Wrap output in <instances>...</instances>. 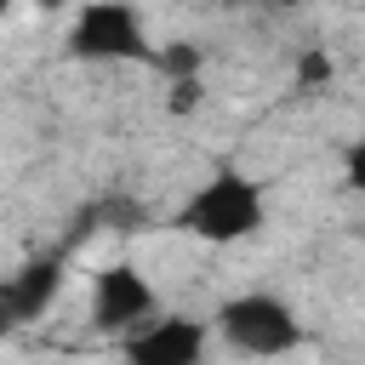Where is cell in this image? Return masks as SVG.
<instances>
[{
  "label": "cell",
  "instance_id": "obj_13",
  "mask_svg": "<svg viewBox=\"0 0 365 365\" xmlns=\"http://www.w3.org/2000/svg\"><path fill=\"white\" fill-rule=\"evenodd\" d=\"M68 0H34V11H63Z\"/></svg>",
  "mask_w": 365,
  "mask_h": 365
},
{
  "label": "cell",
  "instance_id": "obj_3",
  "mask_svg": "<svg viewBox=\"0 0 365 365\" xmlns=\"http://www.w3.org/2000/svg\"><path fill=\"white\" fill-rule=\"evenodd\" d=\"M63 51L74 63H154L148 23L131 0H80Z\"/></svg>",
  "mask_w": 365,
  "mask_h": 365
},
{
  "label": "cell",
  "instance_id": "obj_4",
  "mask_svg": "<svg viewBox=\"0 0 365 365\" xmlns=\"http://www.w3.org/2000/svg\"><path fill=\"white\" fill-rule=\"evenodd\" d=\"M154 314H160V291H154V279H148L137 262H108V268H97V279H91V331L125 342V336H131L137 325H148Z\"/></svg>",
  "mask_w": 365,
  "mask_h": 365
},
{
  "label": "cell",
  "instance_id": "obj_8",
  "mask_svg": "<svg viewBox=\"0 0 365 365\" xmlns=\"http://www.w3.org/2000/svg\"><path fill=\"white\" fill-rule=\"evenodd\" d=\"M331 74H336V63H331L325 46H302L297 63H291V86L297 91H319V86H331Z\"/></svg>",
  "mask_w": 365,
  "mask_h": 365
},
{
  "label": "cell",
  "instance_id": "obj_7",
  "mask_svg": "<svg viewBox=\"0 0 365 365\" xmlns=\"http://www.w3.org/2000/svg\"><path fill=\"white\" fill-rule=\"evenodd\" d=\"M154 68H160L165 80H200L205 46H200V40H165V46H154Z\"/></svg>",
  "mask_w": 365,
  "mask_h": 365
},
{
  "label": "cell",
  "instance_id": "obj_11",
  "mask_svg": "<svg viewBox=\"0 0 365 365\" xmlns=\"http://www.w3.org/2000/svg\"><path fill=\"white\" fill-rule=\"evenodd\" d=\"M17 325H23V319H17V308H11V297H6V285H0V342H6Z\"/></svg>",
  "mask_w": 365,
  "mask_h": 365
},
{
  "label": "cell",
  "instance_id": "obj_9",
  "mask_svg": "<svg viewBox=\"0 0 365 365\" xmlns=\"http://www.w3.org/2000/svg\"><path fill=\"white\" fill-rule=\"evenodd\" d=\"M200 103H205V80H165V114L171 120L200 114Z\"/></svg>",
  "mask_w": 365,
  "mask_h": 365
},
{
  "label": "cell",
  "instance_id": "obj_12",
  "mask_svg": "<svg viewBox=\"0 0 365 365\" xmlns=\"http://www.w3.org/2000/svg\"><path fill=\"white\" fill-rule=\"evenodd\" d=\"M262 6H274V11H302L308 0H262Z\"/></svg>",
  "mask_w": 365,
  "mask_h": 365
},
{
  "label": "cell",
  "instance_id": "obj_10",
  "mask_svg": "<svg viewBox=\"0 0 365 365\" xmlns=\"http://www.w3.org/2000/svg\"><path fill=\"white\" fill-rule=\"evenodd\" d=\"M342 182H348L354 194H365V137H354V143L342 148Z\"/></svg>",
  "mask_w": 365,
  "mask_h": 365
},
{
  "label": "cell",
  "instance_id": "obj_2",
  "mask_svg": "<svg viewBox=\"0 0 365 365\" xmlns=\"http://www.w3.org/2000/svg\"><path fill=\"white\" fill-rule=\"evenodd\" d=\"M211 331H217L222 348H234L245 359H285L308 336L302 319H297V308L285 297H274V291H240V297H228L211 314Z\"/></svg>",
  "mask_w": 365,
  "mask_h": 365
},
{
  "label": "cell",
  "instance_id": "obj_6",
  "mask_svg": "<svg viewBox=\"0 0 365 365\" xmlns=\"http://www.w3.org/2000/svg\"><path fill=\"white\" fill-rule=\"evenodd\" d=\"M63 279H68V262H63V251H46V257H29L11 279H6V297H11V308H17V319L29 325V319H40L57 297H63Z\"/></svg>",
  "mask_w": 365,
  "mask_h": 365
},
{
  "label": "cell",
  "instance_id": "obj_1",
  "mask_svg": "<svg viewBox=\"0 0 365 365\" xmlns=\"http://www.w3.org/2000/svg\"><path fill=\"white\" fill-rule=\"evenodd\" d=\"M262 222H268L262 182L245 177V171H234V165L211 171V177L177 205V217H171V228H182V234L200 240V245H245V240H257Z\"/></svg>",
  "mask_w": 365,
  "mask_h": 365
},
{
  "label": "cell",
  "instance_id": "obj_5",
  "mask_svg": "<svg viewBox=\"0 0 365 365\" xmlns=\"http://www.w3.org/2000/svg\"><path fill=\"white\" fill-rule=\"evenodd\" d=\"M211 336L217 331L194 314H154L148 325H137L120 342V359L125 365H205Z\"/></svg>",
  "mask_w": 365,
  "mask_h": 365
},
{
  "label": "cell",
  "instance_id": "obj_14",
  "mask_svg": "<svg viewBox=\"0 0 365 365\" xmlns=\"http://www.w3.org/2000/svg\"><path fill=\"white\" fill-rule=\"evenodd\" d=\"M11 6H17V0H0V23H6V17H11Z\"/></svg>",
  "mask_w": 365,
  "mask_h": 365
}]
</instances>
